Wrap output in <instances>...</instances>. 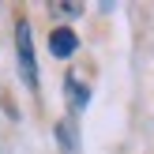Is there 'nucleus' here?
<instances>
[{
  "mask_svg": "<svg viewBox=\"0 0 154 154\" xmlns=\"http://www.w3.org/2000/svg\"><path fill=\"white\" fill-rule=\"evenodd\" d=\"M64 87H68V105H72L75 113H79V109H87V102H90L87 83H79L75 75H68V79H64Z\"/></svg>",
  "mask_w": 154,
  "mask_h": 154,
  "instance_id": "7ed1b4c3",
  "label": "nucleus"
},
{
  "mask_svg": "<svg viewBox=\"0 0 154 154\" xmlns=\"http://www.w3.org/2000/svg\"><path fill=\"white\" fill-rule=\"evenodd\" d=\"M57 11H60V15H79L83 8H79V4H57Z\"/></svg>",
  "mask_w": 154,
  "mask_h": 154,
  "instance_id": "20e7f679",
  "label": "nucleus"
},
{
  "mask_svg": "<svg viewBox=\"0 0 154 154\" xmlns=\"http://www.w3.org/2000/svg\"><path fill=\"white\" fill-rule=\"evenodd\" d=\"M15 57H19V75L26 83V90H38V60H34V38H30L26 19L15 26Z\"/></svg>",
  "mask_w": 154,
  "mask_h": 154,
  "instance_id": "f257e3e1",
  "label": "nucleus"
},
{
  "mask_svg": "<svg viewBox=\"0 0 154 154\" xmlns=\"http://www.w3.org/2000/svg\"><path fill=\"white\" fill-rule=\"evenodd\" d=\"M75 49H79V38H75V30H72V26H57V30L49 34V53H53V57L68 60Z\"/></svg>",
  "mask_w": 154,
  "mask_h": 154,
  "instance_id": "f03ea898",
  "label": "nucleus"
}]
</instances>
